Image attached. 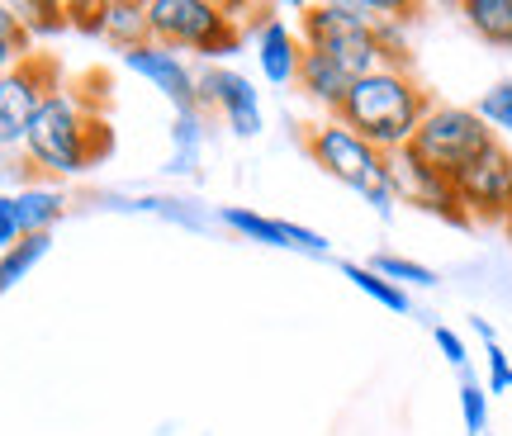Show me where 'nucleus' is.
I'll list each match as a JSON object with an SVG mask.
<instances>
[{
	"label": "nucleus",
	"instance_id": "14",
	"mask_svg": "<svg viewBox=\"0 0 512 436\" xmlns=\"http://www.w3.org/2000/svg\"><path fill=\"white\" fill-rule=\"evenodd\" d=\"M15 223H19V237H34V233H53L62 214H67V195L57 185H19L15 195Z\"/></svg>",
	"mask_w": 512,
	"mask_h": 436
},
{
	"label": "nucleus",
	"instance_id": "19",
	"mask_svg": "<svg viewBox=\"0 0 512 436\" xmlns=\"http://www.w3.org/2000/svg\"><path fill=\"white\" fill-rule=\"evenodd\" d=\"M29 43H34V34L24 29V19H19L15 5H0V76L15 72L19 62H29Z\"/></svg>",
	"mask_w": 512,
	"mask_h": 436
},
{
	"label": "nucleus",
	"instance_id": "27",
	"mask_svg": "<svg viewBox=\"0 0 512 436\" xmlns=\"http://www.w3.org/2000/svg\"><path fill=\"white\" fill-rule=\"evenodd\" d=\"M475 332H479V337H484V346H489V342H498V337H494V327L484 323V318H475Z\"/></svg>",
	"mask_w": 512,
	"mask_h": 436
},
{
	"label": "nucleus",
	"instance_id": "1",
	"mask_svg": "<svg viewBox=\"0 0 512 436\" xmlns=\"http://www.w3.org/2000/svg\"><path fill=\"white\" fill-rule=\"evenodd\" d=\"M110 147V124L81 100V91L57 86L34 114V124H29L24 157H29L34 171L67 181V176H86L100 157H110Z\"/></svg>",
	"mask_w": 512,
	"mask_h": 436
},
{
	"label": "nucleus",
	"instance_id": "17",
	"mask_svg": "<svg viewBox=\"0 0 512 436\" xmlns=\"http://www.w3.org/2000/svg\"><path fill=\"white\" fill-rule=\"evenodd\" d=\"M342 275H347L361 294H370L375 304H384L389 313H408V309H413V304H408V290H399L394 280H384L380 271H370V266H361V261H342Z\"/></svg>",
	"mask_w": 512,
	"mask_h": 436
},
{
	"label": "nucleus",
	"instance_id": "6",
	"mask_svg": "<svg viewBox=\"0 0 512 436\" xmlns=\"http://www.w3.org/2000/svg\"><path fill=\"white\" fill-rule=\"evenodd\" d=\"M57 62L48 53H34L29 62H19L15 72L0 76V152H15L29 138V124L43 109V100L62 86L57 81Z\"/></svg>",
	"mask_w": 512,
	"mask_h": 436
},
{
	"label": "nucleus",
	"instance_id": "3",
	"mask_svg": "<svg viewBox=\"0 0 512 436\" xmlns=\"http://www.w3.org/2000/svg\"><path fill=\"white\" fill-rule=\"evenodd\" d=\"M309 147L313 166H323L332 181H342L347 190H356L361 200L375 209V214H394L399 204V185H394V166L384 157L380 147H370L361 133H351L342 119H323V124L309 128Z\"/></svg>",
	"mask_w": 512,
	"mask_h": 436
},
{
	"label": "nucleus",
	"instance_id": "22",
	"mask_svg": "<svg viewBox=\"0 0 512 436\" xmlns=\"http://www.w3.org/2000/svg\"><path fill=\"white\" fill-rule=\"evenodd\" d=\"M475 114L489 128H494V133H512V81H498V86H489V91L479 95Z\"/></svg>",
	"mask_w": 512,
	"mask_h": 436
},
{
	"label": "nucleus",
	"instance_id": "10",
	"mask_svg": "<svg viewBox=\"0 0 512 436\" xmlns=\"http://www.w3.org/2000/svg\"><path fill=\"white\" fill-rule=\"evenodd\" d=\"M389 166H394V185H399V200H408V204H418V209H427V214H437V218H446V223H470L465 218V209H460V200H456V185L446 181V176H437L432 166H422L408 147L403 152H394L389 157Z\"/></svg>",
	"mask_w": 512,
	"mask_h": 436
},
{
	"label": "nucleus",
	"instance_id": "28",
	"mask_svg": "<svg viewBox=\"0 0 512 436\" xmlns=\"http://www.w3.org/2000/svg\"><path fill=\"white\" fill-rule=\"evenodd\" d=\"M503 237H508V242H512V214L503 218Z\"/></svg>",
	"mask_w": 512,
	"mask_h": 436
},
{
	"label": "nucleus",
	"instance_id": "16",
	"mask_svg": "<svg viewBox=\"0 0 512 436\" xmlns=\"http://www.w3.org/2000/svg\"><path fill=\"white\" fill-rule=\"evenodd\" d=\"M48 247H53V233H34V237H19L10 252H0V294H10L19 280H29V271L48 256Z\"/></svg>",
	"mask_w": 512,
	"mask_h": 436
},
{
	"label": "nucleus",
	"instance_id": "5",
	"mask_svg": "<svg viewBox=\"0 0 512 436\" xmlns=\"http://www.w3.org/2000/svg\"><path fill=\"white\" fill-rule=\"evenodd\" d=\"M494 143H498V133L479 119L475 109H465V105H432L427 114H422V124H418V133H413L408 152H413L422 166H432L437 176L456 181L460 171L475 162L479 152H489Z\"/></svg>",
	"mask_w": 512,
	"mask_h": 436
},
{
	"label": "nucleus",
	"instance_id": "9",
	"mask_svg": "<svg viewBox=\"0 0 512 436\" xmlns=\"http://www.w3.org/2000/svg\"><path fill=\"white\" fill-rule=\"evenodd\" d=\"M200 105H214L223 114V124L238 138H256L261 133V95L242 72L233 67H204L200 72Z\"/></svg>",
	"mask_w": 512,
	"mask_h": 436
},
{
	"label": "nucleus",
	"instance_id": "18",
	"mask_svg": "<svg viewBox=\"0 0 512 436\" xmlns=\"http://www.w3.org/2000/svg\"><path fill=\"white\" fill-rule=\"evenodd\" d=\"M223 223H228L233 233H242L247 242L285 247V223H280V218H266V214H256V209H242V204H228V209H223Z\"/></svg>",
	"mask_w": 512,
	"mask_h": 436
},
{
	"label": "nucleus",
	"instance_id": "24",
	"mask_svg": "<svg viewBox=\"0 0 512 436\" xmlns=\"http://www.w3.org/2000/svg\"><path fill=\"white\" fill-rule=\"evenodd\" d=\"M280 223H285V218H280ZM285 247H294V252L323 256V252H328V237L313 233V228H304V223H285Z\"/></svg>",
	"mask_w": 512,
	"mask_h": 436
},
{
	"label": "nucleus",
	"instance_id": "20",
	"mask_svg": "<svg viewBox=\"0 0 512 436\" xmlns=\"http://www.w3.org/2000/svg\"><path fill=\"white\" fill-rule=\"evenodd\" d=\"M370 271H380L384 280H394L399 290H408V285L432 290V285H437V271H432V266H422V261H413V256H394V252H380L375 261H370Z\"/></svg>",
	"mask_w": 512,
	"mask_h": 436
},
{
	"label": "nucleus",
	"instance_id": "13",
	"mask_svg": "<svg viewBox=\"0 0 512 436\" xmlns=\"http://www.w3.org/2000/svg\"><path fill=\"white\" fill-rule=\"evenodd\" d=\"M294 86L309 95L313 105L328 109V119L342 109V100H347L351 91V76L332 62L328 53H318V48H304V57H299V76H294Z\"/></svg>",
	"mask_w": 512,
	"mask_h": 436
},
{
	"label": "nucleus",
	"instance_id": "4",
	"mask_svg": "<svg viewBox=\"0 0 512 436\" xmlns=\"http://www.w3.org/2000/svg\"><path fill=\"white\" fill-rule=\"evenodd\" d=\"M147 24H152V43L176 53H200L209 62L233 57L242 48L238 15L214 0H147Z\"/></svg>",
	"mask_w": 512,
	"mask_h": 436
},
{
	"label": "nucleus",
	"instance_id": "26",
	"mask_svg": "<svg viewBox=\"0 0 512 436\" xmlns=\"http://www.w3.org/2000/svg\"><path fill=\"white\" fill-rule=\"evenodd\" d=\"M19 242V223H15V204H10V195L0 190V252H10Z\"/></svg>",
	"mask_w": 512,
	"mask_h": 436
},
{
	"label": "nucleus",
	"instance_id": "21",
	"mask_svg": "<svg viewBox=\"0 0 512 436\" xmlns=\"http://www.w3.org/2000/svg\"><path fill=\"white\" fill-rule=\"evenodd\" d=\"M460 418H465V436H484L489 432V389L475 384L470 375L460 380Z\"/></svg>",
	"mask_w": 512,
	"mask_h": 436
},
{
	"label": "nucleus",
	"instance_id": "2",
	"mask_svg": "<svg viewBox=\"0 0 512 436\" xmlns=\"http://www.w3.org/2000/svg\"><path fill=\"white\" fill-rule=\"evenodd\" d=\"M427 109H432V100L408 67H380V72L351 81L347 100L332 119H342L351 133H361L370 147H380L384 157H394L413 143Z\"/></svg>",
	"mask_w": 512,
	"mask_h": 436
},
{
	"label": "nucleus",
	"instance_id": "15",
	"mask_svg": "<svg viewBox=\"0 0 512 436\" xmlns=\"http://www.w3.org/2000/svg\"><path fill=\"white\" fill-rule=\"evenodd\" d=\"M460 15H465V24H470L484 43L512 48V0H465Z\"/></svg>",
	"mask_w": 512,
	"mask_h": 436
},
{
	"label": "nucleus",
	"instance_id": "23",
	"mask_svg": "<svg viewBox=\"0 0 512 436\" xmlns=\"http://www.w3.org/2000/svg\"><path fill=\"white\" fill-rule=\"evenodd\" d=\"M484 356H489V384H484V389H489V394H508L512 389V361L503 356V346L489 342L484 346Z\"/></svg>",
	"mask_w": 512,
	"mask_h": 436
},
{
	"label": "nucleus",
	"instance_id": "12",
	"mask_svg": "<svg viewBox=\"0 0 512 436\" xmlns=\"http://www.w3.org/2000/svg\"><path fill=\"white\" fill-rule=\"evenodd\" d=\"M299 57H304V43H299V34L290 24L275 15L261 19V29H256V62H261V72H266L271 86H290L299 76Z\"/></svg>",
	"mask_w": 512,
	"mask_h": 436
},
{
	"label": "nucleus",
	"instance_id": "25",
	"mask_svg": "<svg viewBox=\"0 0 512 436\" xmlns=\"http://www.w3.org/2000/svg\"><path fill=\"white\" fill-rule=\"evenodd\" d=\"M432 342H437V351H441V356H446L451 365H456V370H465L470 351H465V342H460L456 327H432Z\"/></svg>",
	"mask_w": 512,
	"mask_h": 436
},
{
	"label": "nucleus",
	"instance_id": "8",
	"mask_svg": "<svg viewBox=\"0 0 512 436\" xmlns=\"http://www.w3.org/2000/svg\"><path fill=\"white\" fill-rule=\"evenodd\" d=\"M124 67L138 72L143 81H152V86H157L176 109H185V114L200 109V72H195V67L185 62V53H176V48L143 43V48L124 53Z\"/></svg>",
	"mask_w": 512,
	"mask_h": 436
},
{
	"label": "nucleus",
	"instance_id": "11",
	"mask_svg": "<svg viewBox=\"0 0 512 436\" xmlns=\"http://www.w3.org/2000/svg\"><path fill=\"white\" fill-rule=\"evenodd\" d=\"M91 29L110 48L119 53H133V48H143L152 43V24H147V0H100L91 5Z\"/></svg>",
	"mask_w": 512,
	"mask_h": 436
},
{
	"label": "nucleus",
	"instance_id": "7",
	"mask_svg": "<svg viewBox=\"0 0 512 436\" xmlns=\"http://www.w3.org/2000/svg\"><path fill=\"white\" fill-rule=\"evenodd\" d=\"M451 185H456V200L470 223H498L503 228V218L512 214V152L503 143H494L489 152H479Z\"/></svg>",
	"mask_w": 512,
	"mask_h": 436
}]
</instances>
